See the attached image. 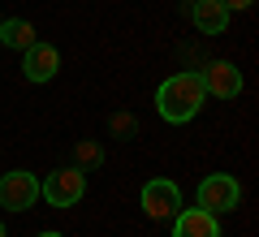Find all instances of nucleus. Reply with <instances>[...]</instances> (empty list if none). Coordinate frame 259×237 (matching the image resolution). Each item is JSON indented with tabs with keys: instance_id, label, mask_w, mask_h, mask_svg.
<instances>
[{
	"instance_id": "f257e3e1",
	"label": "nucleus",
	"mask_w": 259,
	"mask_h": 237,
	"mask_svg": "<svg viewBox=\"0 0 259 237\" xmlns=\"http://www.w3.org/2000/svg\"><path fill=\"white\" fill-rule=\"evenodd\" d=\"M199 108H203V82H199V73H173V78L160 82L156 112L168 125H186Z\"/></svg>"
},
{
	"instance_id": "f03ea898",
	"label": "nucleus",
	"mask_w": 259,
	"mask_h": 237,
	"mask_svg": "<svg viewBox=\"0 0 259 237\" xmlns=\"http://www.w3.org/2000/svg\"><path fill=\"white\" fill-rule=\"evenodd\" d=\"M238 199H242V190H238V181H233L229 173H212V177L199 181V207L212 211V216L233 211V207H238Z\"/></svg>"
},
{
	"instance_id": "7ed1b4c3",
	"label": "nucleus",
	"mask_w": 259,
	"mask_h": 237,
	"mask_svg": "<svg viewBox=\"0 0 259 237\" xmlns=\"http://www.w3.org/2000/svg\"><path fill=\"white\" fill-rule=\"evenodd\" d=\"M35 199H39L35 173L13 168V173L0 177V207H5V211H26V207H35Z\"/></svg>"
},
{
	"instance_id": "20e7f679",
	"label": "nucleus",
	"mask_w": 259,
	"mask_h": 237,
	"mask_svg": "<svg viewBox=\"0 0 259 237\" xmlns=\"http://www.w3.org/2000/svg\"><path fill=\"white\" fill-rule=\"evenodd\" d=\"M39 194H44L52 207H74V203L87 194V177H82V168H61V173H52L44 185H39Z\"/></svg>"
},
{
	"instance_id": "39448f33",
	"label": "nucleus",
	"mask_w": 259,
	"mask_h": 237,
	"mask_svg": "<svg viewBox=\"0 0 259 237\" xmlns=\"http://www.w3.org/2000/svg\"><path fill=\"white\" fill-rule=\"evenodd\" d=\"M143 211H147L151 220H173L177 211H182V194H177V185L164 181V177L147 181V185H143Z\"/></svg>"
},
{
	"instance_id": "423d86ee",
	"label": "nucleus",
	"mask_w": 259,
	"mask_h": 237,
	"mask_svg": "<svg viewBox=\"0 0 259 237\" xmlns=\"http://www.w3.org/2000/svg\"><path fill=\"white\" fill-rule=\"evenodd\" d=\"M199 82H203V95H216V100H233L242 91V73L233 69L229 61H216L199 73Z\"/></svg>"
},
{
	"instance_id": "0eeeda50",
	"label": "nucleus",
	"mask_w": 259,
	"mask_h": 237,
	"mask_svg": "<svg viewBox=\"0 0 259 237\" xmlns=\"http://www.w3.org/2000/svg\"><path fill=\"white\" fill-rule=\"evenodd\" d=\"M173 237H221V224H216L212 211L186 207V211L173 216Z\"/></svg>"
},
{
	"instance_id": "6e6552de",
	"label": "nucleus",
	"mask_w": 259,
	"mask_h": 237,
	"mask_svg": "<svg viewBox=\"0 0 259 237\" xmlns=\"http://www.w3.org/2000/svg\"><path fill=\"white\" fill-rule=\"evenodd\" d=\"M56 69H61V52L52 43H30L26 48V65H22L26 82H48Z\"/></svg>"
},
{
	"instance_id": "1a4fd4ad",
	"label": "nucleus",
	"mask_w": 259,
	"mask_h": 237,
	"mask_svg": "<svg viewBox=\"0 0 259 237\" xmlns=\"http://www.w3.org/2000/svg\"><path fill=\"white\" fill-rule=\"evenodd\" d=\"M190 18H194V26L203 30V35H221V30L229 26V9H225L221 0H194Z\"/></svg>"
},
{
	"instance_id": "9d476101",
	"label": "nucleus",
	"mask_w": 259,
	"mask_h": 237,
	"mask_svg": "<svg viewBox=\"0 0 259 237\" xmlns=\"http://www.w3.org/2000/svg\"><path fill=\"white\" fill-rule=\"evenodd\" d=\"M0 43H9V48H18V52H26V48L39 43V39H35V26H30V22L9 18V22H0Z\"/></svg>"
},
{
	"instance_id": "9b49d317",
	"label": "nucleus",
	"mask_w": 259,
	"mask_h": 237,
	"mask_svg": "<svg viewBox=\"0 0 259 237\" xmlns=\"http://www.w3.org/2000/svg\"><path fill=\"white\" fill-rule=\"evenodd\" d=\"M91 164H95V168L104 164V151H100L95 143H78V164H74V168H82V173H87Z\"/></svg>"
},
{
	"instance_id": "f8f14e48",
	"label": "nucleus",
	"mask_w": 259,
	"mask_h": 237,
	"mask_svg": "<svg viewBox=\"0 0 259 237\" xmlns=\"http://www.w3.org/2000/svg\"><path fill=\"white\" fill-rule=\"evenodd\" d=\"M221 5H225V9L233 13V9H250V5H255V0H221Z\"/></svg>"
},
{
	"instance_id": "ddd939ff",
	"label": "nucleus",
	"mask_w": 259,
	"mask_h": 237,
	"mask_svg": "<svg viewBox=\"0 0 259 237\" xmlns=\"http://www.w3.org/2000/svg\"><path fill=\"white\" fill-rule=\"evenodd\" d=\"M39 237H65V233H39Z\"/></svg>"
},
{
	"instance_id": "4468645a",
	"label": "nucleus",
	"mask_w": 259,
	"mask_h": 237,
	"mask_svg": "<svg viewBox=\"0 0 259 237\" xmlns=\"http://www.w3.org/2000/svg\"><path fill=\"white\" fill-rule=\"evenodd\" d=\"M0 237H5V224H0Z\"/></svg>"
}]
</instances>
